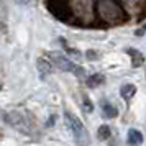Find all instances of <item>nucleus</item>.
Segmentation results:
<instances>
[{"instance_id":"obj_1","label":"nucleus","mask_w":146,"mask_h":146,"mask_svg":"<svg viewBox=\"0 0 146 146\" xmlns=\"http://www.w3.org/2000/svg\"><path fill=\"white\" fill-rule=\"evenodd\" d=\"M95 10L100 20L108 25H120L126 20V12L118 0H97Z\"/></svg>"},{"instance_id":"obj_2","label":"nucleus","mask_w":146,"mask_h":146,"mask_svg":"<svg viewBox=\"0 0 146 146\" xmlns=\"http://www.w3.org/2000/svg\"><path fill=\"white\" fill-rule=\"evenodd\" d=\"M64 120L67 123V128L71 130V135H72L74 141L77 146H89L90 145V136H89V131L84 126V123L80 121L74 113L71 112H64Z\"/></svg>"},{"instance_id":"obj_3","label":"nucleus","mask_w":146,"mask_h":146,"mask_svg":"<svg viewBox=\"0 0 146 146\" xmlns=\"http://www.w3.org/2000/svg\"><path fill=\"white\" fill-rule=\"evenodd\" d=\"M3 118L8 125H12L13 128H17L20 133H33L35 130V121L31 118V115H27L25 112L20 110H13V112H7L3 115Z\"/></svg>"},{"instance_id":"obj_4","label":"nucleus","mask_w":146,"mask_h":146,"mask_svg":"<svg viewBox=\"0 0 146 146\" xmlns=\"http://www.w3.org/2000/svg\"><path fill=\"white\" fill-rule=\"evenodd\" d=\"M49 61H51V64H54V66L58 67V69H61V71L72 72V74H76V76H84V69L79 67V66H76L72 61L69 59V58H66L64 54L51 53L49 54Z\"/></svg>"},{"instance_id":"obj_5","label":"nucleus","mask_w":146,"mask_h":146,"mask_svg":"<svg viewBox=\"0 0 146 146\" xmlns=\"http://www.w3.org/2000/svg\"><path fill=\"white\" fill-rule=\"evenodd\" d=\"M48 8L56 18H59L62 21H67L72 15V7H71L69 0H49Z\"/></svg>"},{"instance_id":"obj_6","label":"nucleus","mask_w":146,"mask_h":146,"mask_svg":"<svg viewBox=\"0 0 146 146\" xmlns=\"http://www.w3.org/2000/svg\"><path fill=\"white\" fill-rule=\"evenodd\" d=\"M126 53H128V56L131 58L133 67H139L141 64H143V62H145V56H143V53L136 51L135 48H130V49H126Z\"/></svg>"},{"instance_id":"obj_7","label":"nucleus","mask_w":146,"mask_h":146,"mask_svg":"<svg viewBox=\"0 0 146 146\" xmlns=\"http://www.w3.org/2000/svg\"><path fill=\"white\" fill-rule=\"evenodd\" d=\"M126 141H128V145H131V146H138L143 143V135L138 131V130H130L128 131V136H126Z\"/></svg>"},{"instance_id":"obj_8","label":"nucleus","mask_w":146,"mask_h":146,"mask_svg":"<svg viewBox=\"0 0 146 146\" xmlns=\"http://www.w3.org/2000/svg\"><path fill=\"white\" fill-rule=\"evenodd\" d=\"M120 94H121V97L126 102H130L135 97V94H136V87L133 86V84H125V86H121V89H120Z\"/></svg>"},{"instance_id":"obj_9","label":"nucleus","mask_w":146,"mask_h":146,"mask_svg":"<svg viewBox=\"0 0 146 146\" xmlns=\"http://www.w3.org/2000/svg\"><path fill=\"white\" fill-rule=\"evenodd\" d=\"M38 69H40L41 76L44 77L48 72H51V62H46V61L41 58V59H38Z\"/></svg>"},{"instance_id":"obj_10","label":"nucleus","mask_w":146,"mask_h":146,"mask_svg":"<svg viewBox=\"0 0 146 146\" xmlns=\"http://www.w3.org/2000/svg\"><path fill=\"white\" fill-rule=\"evenodd\" d=\"M102 110L105 112L107 117H115V115L118 113V110H117L113 105H110L108 102H104V104H102Z\"/></svg>"},{"instance_id":"obj_11","label":"nucleus","mask_w":146,"mask_h":146,"mask_svg":"<svg viewBox=\"0 0 146 146\" xmlns=\"http://www.w3.org/2000/svg\"><path fill=\"white\" fill-rule=\"evenodd\" d=\"M102 82H104V76H100V74H94V76L89 77L87 86L89 87H95V86H99V84H102Z\"/></svg>"},{"instance_id":"obj_12","label":"nucleus","mask_w":146,"mask_h":146,"mask_svg":"<svg viewBox=\"0 0 146 146\" xmlns=\"http://www.w3.org/2000/svg\"><path fill=\"white\" fill-rule=\"evenodd\" d=\"M108 136H110V128H108L107 125H102L99 128V138L100 139H107Z\"/></svg>"},{"instance_id":"obj_13","label":"nucleus","mask_w":146,"mask_h":146,"mask_svg":"<svg viewBox=\"0 0 146 146\" xmlns=\"http://www.w3.org/2000/svg\"><path fill=\"white\" fill-rule=\"evenodd\" d=\"M141 33H146V25L141 28V30H138V31H136V35H141Z\"/></svg>"}]
</instances>
